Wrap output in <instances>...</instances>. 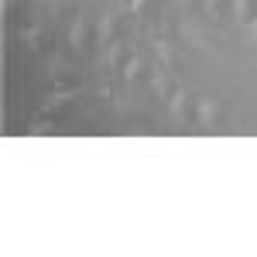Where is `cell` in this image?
<instances>
[{
    "label": "cell",
    "mask_w": 257,
    "mask_h": 257,
    "mask_svg": "<svg viewBox=\"0 0 257 257\" xmlns=\"http://www.w3.org/2000/svg\"><path fill=\"white\" fill-rule=\"evenodd\" d=\"M213 120H216V99H199V123H202V127H209V123H213Z\"/></svg>",
    "instance_id": "cell-1"
},
{
    "label": "cell",
    "mask_w": 257,
    "mask_h": 257,
    "mask_svg": "<svg viewBox=\"0 0 257 257\" xmlns=\"http://www.w3.org/2000/svg\"><path fill=\"white\" fill-rule=\"evenodd\" d=\"M233 14H237L240 24H247L250 21V0H233Z\"/></svg>",
    "instance_id": "cell-2"
},
{
    "label": "cell",
    "mask_w": 257,
    "mask_h": 257,
    "mask_svg": "<svg viewBox=\"0 0 257 257\" xmlns=\"http://www.w3.org/2000/svg\"><path fill=\"white\" fill-rule=\"evenodd\" d=\"M138 72H141V59H138V55H134V59H127V62H123V79H134Z\"/></svg>",
    "instance_id": "cell-3"
},
{
    "label": "cell",
    "mask_w": 257,
    "mask_h": 257,
    "mask_svg": "<svg viewBox=\"0 0 257 257\" xmlns=\"http://www.w3.org/2000/svg\"><path fill=\"white\" fill-rule=\"evenodd\" d=\"M82 35H86V28H82V21H76V28L69 31V38H72V45H76V48H82Z\"/></svg>",
    "instance_id": "cell-4"
},
{
    "label": "cell",
    "mask_w": 257,
    "mask_h": 257,
    "mask_svg": "<svg viewBox=\"0 0 257 257\" xmlns=\"http://www.w3.org/2000/svg\"><path fill=\"white\" fill-rule=\"evenodd\" d=\"M110 28H113V14H103V21H99V38H106Z\"/></svg>",
    "instance_id": "cell-5"
},
{
    "label": "cell",
    "mask_w": 257,
    "mask_h": 257,
    "mask_svg": "<svg viewBox=\"0 0 257 257\" xmlns=\"http://www.w3.org/2000/svg\"><path fill=\"white\" fill-rule=\"evenodd\" d=\"M182 103H185V93L178 89L175 96H172V113H175V117H182Z\"/></svg>",
    "instance_id": "cell-6"
},
{
    "label": "cell",
    "mask_w": 257,
    "mask_h": 257,
    "mask_svg": "<svg viewBox=\"0 0 257 257\" xmlns=\"http://www.w3.org/2000/svg\"><path fill=\"white\" fill-rule=\"evenodd\" d=\"M250 45H254V48H257V21H254V24H250Z\"/></svg>",
    "instance_id": "cell-7"
},
{
    "label": "cell",
    "mask_w": 257,
    "mask_h": 257,
    "mask_svg": "<svg viewBox=\"0 0 257 257\" xmlns=\"http://www.w3.org/2000/svg\"><path fill=\"white\" fill-rule=\"evenodd\" d=\"M141 4H144V0H134V11H141Z\"/></svg>",
    "instance_id": "cell-8"
}]
</instances>
